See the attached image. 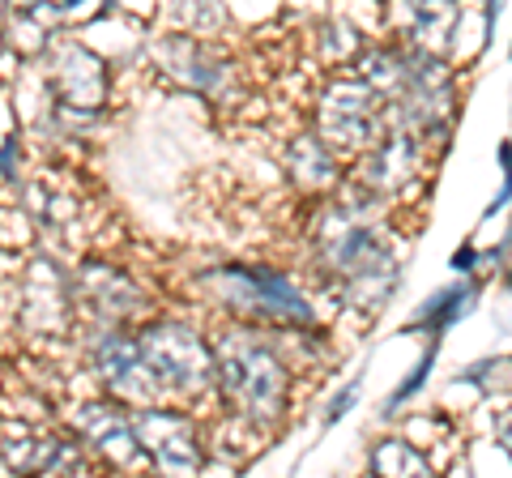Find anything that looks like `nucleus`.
<instances>
[{
  "instance_id": "obj_1",
  "label": "nucleus",
  "mask_w": 512,
  "mask_h": 478,
  "mask_svg": "<svg viewBox=\"0 0 512 478\" xmlns=\"http://www.w3.org/2000/svg\"><path fill=\"white\" fill-rule=\"evenodd\" d=\"M218 385L222 397L248 414L256 423H274L278 414H286V402H291V368L278 359L274 346H265L256 333L248 329H231L222 333L218 342Z\"/></svg>"
},
{
  "instance_id": "obj_2",
  "label": "nucleus",
  "mask_w": 512,
  "mask_h": 478,
  "mask_svg": "<svg viewBox=\"0 0 512 478\" xmlns=\"http://www.w3.org/2000/svg\"><path fill=\"white\" fill-rule=\"evenodd\" d=\"M384 103L380 94L359 82L355 73H333L325 90H320V107H316V133L329 141L338 154H355L363 158L376 141L389 133L384 124Z\"/></svg>"
},
{
  "instance_id": "obj_3",
  "label": "nucleus",
  "mask_w": 512,
  "mask_h": 478,
  "mask_svg": "<svg viewBox=\"0 0 512 478\" xmlns=\"http://www.w3.org/2000/svg\"><path fill=\"white\" fill-rule=\"evenodd\" d=\"M141 355H146L158 389H180V393H201L214 380L218 363L197 333L180 321H154L137 333Z\"/></svg>"
},
{
  "instance_id": "obj_4",
  "label": "nucleus",
  "mask_w": 512,
  "mask_h": 478,
  "mask_svg": "<svg viewBox=\"0 0 512 478\" xmlns=\"http://www.w3.org/2000/svg\"><path fill=\"white\" fill-rule=\"evenodd\" d=\"M222 286L231 291V304L244 316H261V321H278L291 329H316V308L308 304V295L274 269L231 265L222 274Z\"/></svg>"
},
{
  "instance_id": "obj_5",
  "label": "nucleus",
  "mask_w": 512,
  "mask_h": 478,
  "mask_svg": "<svg viewBox=\"0 0 512 478\" xmlns=\"http://www.w3.org/2000/svg\"><path fill=\"white\" fill-rule=\"evenodd\" d=\"M137 444L146 449L158 478H197L201 474V440L188 414L141 406L133 414Z\"/></svg>"
},
{
  "instance_id": "obj_6",
  "label": "nucleus",
  "mask_w": 512,
  "mask_h": 478,
  "mask_svg": "<svg viewBox=\"0 0 512 478\" xmlns=\"http://www.w3.org/2000/svg\"><path fill=\"white\" fill-rule=\"evenodd\" d=\"M427 146L414 133H402V129H389L372 150L363 158H355V175L367 193H376L384 201H393L402 188L410 184H423V171H427Z\"/></svg>"
},
{
  "instance_id": "obj_7",
  "label": "nucleus",
  "mask_w": 512,
  "mask_h": 478,
  "mask_svg": "<svg viewBox=\"0 0 512 478\" xmlns=\"http://www.w3.org/2000/svg\"><path fill=\"white\" fill-rule=\"evenodd\" d=\"M483 291H487V278H453V282L436 286V291L410 312L402 333H423L427 342H440L448 329H457L461 321H470V316L478 312Z\"/></svg>"
},
{
  "instance_id": "obj_8",
  "label": "nucleus",
  "mask_w": 512,
  "mask_h": 478,
  "mask_svg": "<svg viewBox=\"0 0 512 478\" xmlns=\"http://www.w3.org/2000/svg\"><path fill=\"white\" fill-rule=\"evenodd\" d=\"M94 368L107 380V389L120 393L124 402H150L158 389L150 363L141 355V342L128 338V333H107V338L94 346Z\"/></svg>"
},
{
  "instance_id": "obj_9",
  "label": "nucleus",
  "mask_w": 512,
  "mask_h": 478,
  "mask_svg": "<svg viewBox=\"0 0 512 478\" xmlns=\"http://www.w3.org/2000/svg\"><path fill=\"white\" fill-rule=\"evenodd\" d=\"M286 171H291L303 188H312V193H329V188L346 184L342 180V154L316 129L291 137V146H286Z\"/></svg>"
},
{
  "instance_id": "obj_10",
  "label": "nucleus",
  "mask_w": 512,
  "mask_h": 478,
  "mask_svg": "<svg viewBox=\"0 0 512 478\" xmlns=\"http://www.w3.org/2000/svg\"><path fill=\"white\" fill-rule=\"evenodd\" d=\"M77 427L82 436L94 444L99 453H107L111 461H133L137 457V427H133V414H124L120 406L111 402H90L77 410Z\"/></svg>"
},
{
  "instance_id": "obj_11",
  "label": "nucleus",
  "mask_w": 512,
  "mask_h": 478,
  "mask_svg": "<svg viewBox=\"0 0 512 478\" xmlns=\"http://www.w3.org/2000/svg\"><path fill=\"white\" fill-rule=\"evenodd\" d=\"M367 478H440V466L431 453H423V444L389 432L367 449Z\"/></svg>"
},
{
  "instance_id": "obj_12",
  "label": "nucleus",
  "mask_w": 512,
  "mask_h": 478,
  "mask_svg": "<svg viewBox=\"0 0 512 478\" xmlns=\"http://www.w3.org/2000/svg\"><path fill=\"white\" fill-rule=\"evenodd\" d=\"M457 385L474 389L478 397H487V402H495V397L504 402L508 389H512V355H483V359H474L470 368L457 372Z\"/></svg>"
},
{
  "instance_id": "obj_13",
  "label": "nucleus",
  "mask_w": 512,
  "mask_h": 478,
  "mask_svg": "<svg viewBox=\"0 0 512 478\" xmlns=\"http://www.w3.org/2000/svg\"><path fill=\"white\" fill-rule=\"evenodd\" d=\"M436 359H440V342H427V350L419 355V363L402 376V385H397L389 397H384V406H380V419H393L402 406H410L414 397H419L423 389H427V380H431V372H436Z\"/></svg>"
},
{
  "instance_id": "obj_14",
  "label": "nucleus",
  "mask_w": 512,
  "mask_h": 478,
  "mask_svg": "<svg viewBox=\"0 0 512 478\" xmlns=\"http://www.w3.org/2000/svg\"><path fill=\"white\" fill-rule=\"evenodd\" d=\"M94 278H86V291H99V308L107 316H124L133 304H141V295H137V286L128 282V278H116V274H103L99 278V269H90Z\"/></svg>"
},
{
  "instance_id": "obj_15",
  "label": "nucleus",
  "mask_w": 512,
  "mask_h": 478,
  "mask_svg": "<svg viewBox=\"0 0 512 478\" xmlns=\"http://www.w3.org/2000/svg\"><path fill=\"white\" fill-rule=\"evenodd\" d=\"M487 436H491V449H500V457L508 461V474H512V402H491L487 410Z\"/></svg>"
},
{
  "instance_id": "obj_16",
  "label": "nucleus",
  "mask_w": 512,
  "mask_h": 478,
  "mask_svg": "<svg viewBox=\"0 0 512 478\" xmlns=\"http://www.w3.org/2000/svg\"><path fill=\"white\" fill-rule=\"evenodd\" d=\"M495 163H500V188H495V197L487 201L483 222L508 214V205H512V141H500V150H495Z\"/></svg>"
},
{
  "instance_id": "obj_17",
  "label": "nucleus",
  "mask_w": 512,
  "mask_h": 478,
  "mask_svg": "<svg viewBox=\"0 0 512 478\" xmlns=\"http://www.w3.org/2000/svg\"><path fill=\"white\" fill-rule=\"evenodd\" d=\"M448 269H453V278H487V248L478 239H466L461 248H453Z\"/></svg>"
},
{
  "instance_id": "obj_18",
  "label": "nucleus",
  "mask_w": 512,
  "mask_h": 478,
  "mask_svg": "<svg viewBox=\"0 0 512 478\" xmlns=\"http://www.w3.org/2000/svg\"><path fill=\"white\" fill-rule=\"evenodd\" d=\"M359 389H363L359 380H346V385L329 397V402H325V427H333V423H342V419H346L350 406L359 402Z\"/></svg>"
},
{
  "instance_id": "obj_19",
  "label": "nucleus",
  "mask_w": 512,
  "mask_h": 478,
  "mask_svg": "<svg viewBox=\"0 0 512 478\" xmlns=\"http://www.w3.org/2000/svg\"><path fill=\"white\" fill-rule=\"evenodd\" d=\"M508 60H512V39H508Z\"/></svg>"
},
{
  "instance_id": "obj_20",
  "label": "nucleus",
  "mask_w": 512,
  "mask_h": 478,
  "mask_svg": "<svg viewBox=\"0 0 512 478\" xmlns=\"http://www.w3.org/2000/svg\"><path fill=\"white\" fill-rule=\"evenodd\" d=\"M0 47H5V43H0Z\"/></svg>"
}]
</instances>
